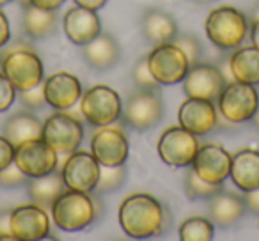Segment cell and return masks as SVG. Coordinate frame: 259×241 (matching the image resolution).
<instances>
[{"label":"cell","instance_id":"cell-1","mask_svg":"<svg viewBox=\"0 0 259 241\" xmlns=\"http://www.w3.org/2000/svg\"><path fill=\"white\" fill-rule=\"evenodd\" d=\"M119 225L126 236L146 239L163 234L169 225V209L149 194H132L119 206Z\"/></svg>","mask_w":259,"mask_h":241},{"label":"cell","instance_id":"cell-2","mask_svg":"<svg viewBox=\"0 0 259 241\" xmlns=\"http://www.w3.org/2000/svg\"><path fill=\"white\" fill-rule=\"evenodd\" d=\"M204 30L220 50H236L248 37V18L233 6H220L208 15Z\"/></svg>","mask_w":259,"mask_h":241},{"label":"cell","instance_id":"cell-3","mask_svg":"<svg viewBox=\"0 0 259 241\" xmlns=\"http://www.w3.org/2000/svg\"><path fill=\"white\" fill-rule=\"evenodd\" d=\"M54 223L64 232H78L89 227L98 215L96 201L87 191L66 188L50 208Z\"/></svg>","mask_w":259,"mask_h":241},{"label":"cell","instance_id":"cell-4","mask_svg":"<svg viewBox=\"0 0 259 241\" xmlns=\"http://www.w3.org/2000/svg\"><path fill=\"white\" fill-rule=\"evenodd\" d=\"M2 73L18 92L45 82L43 61L29 44L23 43H15L2 55Z\"/></svg>","mask_w":259,"mask_h":241},{"label":"cell","instance_id":"cell-5","mask_svg":"<svg viewBox=\"0 0 259 241\" xmlns=\"http://www.w3.org/2000/svg\"><path fill=\"white\" fill-rule=\"evenodd\" d=\"M219 114L233 124L247 123L259 108V92L252 83L233 80L227 82L217 98Z\"/></svg>","mask_w":259,"mask_h":241},{"label":"cell","instance_id":"cell-6","mask_svg":"<svg viewBox=\"0 0 259 241\" xmlns=\"http://www.w3.org/2000/svg\"><path fill=\"white\" fill-rule=\"evenodd\" d=\"M121 117L126 126L137 131H146L155 128L163 119V100L160 90L139 89L130 94L122 105Z\"/></svg>","mask_w":259,"mask_h":241},{"label":"cell","instance_id":"cell-7","mask_svg":"<svg viewBox=\"0 0 259 241\" xmlns=\"http://www.w3.org/2000/svg\"><path fill=\"white\" fill-rule=\"evenodd\" d=\"M80 112L82 117L93 126H110L121 117L122 103L119 94L112 87L94 85L82 92Z\"/></svg>","mask_w":259,"mask_h":241},{"label":"cell","instance_id":"cell-8","mask_svg":"<svg viewBox=\"0 0 259 241\" xmlns=\"http://www.w3.org/2000/svg\"><path fill=\"white\" fill-rule=\"evenodd\" d=\"M148 64L160 85H174L183 82L190 69L188 57L174 41L155 44L151 54L148 55Z\"/></svg>","mask_w":259,"mask_h":241},{"label":"cell","instance_id":"cell-9","mask_svg":"<svg viewBox=\"0 0 259 241\" xmlns=\"http://www.w3.org/2000/svg\"><path fill=\"white\" fill-rule=\"evenodd\" d=\"M199 149L197 135L187 128L170 126L160 135L156 151L165 165L170 167H190Z\"/></svg>","mask_w":259,"mask_h":241},{"label":"cell","instance_id":"cell-10","mask_svg":"<svg viewBox=\"0 0 259 241\" xmlns=\"http://www.w3.org/2000/svg\"><path fill=\"white\" fill-rule=\"evenodd\" d=\"M41 137L59 153L69 155L76 151L83 140V124L69 112L57 110L45 121Z\"/></svg>","mask_w":259,"mask_h":241},{"label":"cell","instance_id":"cell-11","mask_svg":"<svg viewBox=\"0 0 259 241\" xmlns=\"http://www.w3.org/2000/svg\"><path fill=\"white\" fill-rule=\"evenodd\" d=\"M59 153L41 138L27 140L15 149V163L27 177H41L57 170Z\"/></svg>","mask_w":259,"mask_h":241},{"label":"cell","instance_id":"cell-12","mask_svg":"<svg viewBox=\"0 0 259 241\" xmlns=\"http://www.w3.org/2000/svg\"><path fill=\"white\" fill-rule=\"evenodd\" d=\"M100 162L87 151H73L68 155L64 165H62L61 176L64 179L66 188L93 194L96 190L98 179H100Z\"/></svg>","mask_w":259,"mask_h":241},{"label":"cell","instance_id":"cell-13","mask_svg":"<svg viewBox=\"0 0 259 241\" xmlns=\"http://www.w3.org/2000/svg\"><path fill=\"white\" fill-rule=\"evenodd\" d=\"M91 153L100 165H124L130 156V142L122 130L115 126H101L91 137Z\"/></svg>","mask_w":259,"mask_h":241},{"label":"cell","instance_id":"cell-14","mask_svg":"<svg viewBox=\"0 0 259 241\" xmlns=\"http://www.w3.org/2000/svg\"><path fill=\"white\" fill-rule=\"evenodd\" d=\"M11 232L20 241L43 239L50 232V216L39 204H22L9 213Z\"/></svg>","mask_w":259,"mask_h":241},{"label":"cell","instance_id":"cell-15","mask_svg":"<svg viewBox=\"0 0 259 241\" xmlns=\"http://www.w3.org/2000/svg\"><path fill=\"white\" fill-rule=\"evenodd\" d=\"M226 83L227 78L219 66L197 62L188 69L187 76L183 80V90L188 98L217 101Z\"/></svg>","mask_w":259,"mask_h":241},{"label":"cell","instance_id":"cell-16","mask_svg":"<svg viewBox=\"0 0 259 241\" xmlns=\"http://www.w3.org/2000/svg\"><path fill=\"white\" fill-rule=\"evenodd\" d=\"M178 119L181 126L188 131L197 137H204L219 128V108L209 100L187 98L178 110Z\"/></svg>","mask_w":259,"mask_h":241},{"label":"cell","instance_id":"cell-17","mask_svg":"<svg viewBox=\"0 0 259 241\" xmlns=\"http://www.w3.org/2000/svg\"><path fill=\"white\" fill-rule=\"evenodd\" d=\"M233 155L219 144L199 146L197 155L192 162V169L208 183L222 184L229 177Z\"/></svg>","mask_w":259,"mask_h":241},{"label":"cell","instance_id":"cell-18","mask_svg":"<svg viewBox=\"0 0 259 241\" xmlns=\"http://www.w3.org/2000/svg\"><path fill=\"white\" fill-rule=\"evenodd\" d=\"M47 105H50L55 110H69L82 98V83L78 76L68 71H57L54 75L47 76L43 82Z\"/></svg>","mask_w":259,"mask_h":241},{"label":"cell","instance_id":"cell-19","mask_svg":"<svg viewBox=\"0 0 259 241\" xmlns=\"http://www.w3.org/2000/svg\"><path fill=\"white\" fill-rule=\"evenodd\" d=\"M62 30L73 44L83 46L101 32V20L93 9L75 6L62 18Z\"/></svg>","mask_w":259,"mask_h":241},{"label":"cell","instance_id":"cell-20","mask_svg":"<svg viewBox=\"0 0 259 241\" xmlns=\"http://www.w3.org/2000/svg\"><path fill=\"white\" fill-rule=\"evenodd\" d=\"M209 216L211 222L217 227H231L243 218L247 213V206H245V199L241 195H236L233 191H224L220 190L209 199Z\"/></svg>","mask_w":259,"mask_h":241},{"label":"cell","instance_id":"cell-21","mask_svg":"<svg viewBox=\"0 0 259 241\" xmlns=\"http://www.w3.org/2000/svg\"><path fill=\"white\" fill-rule=\"evenodd\" d=\"M82 54L91 68L98 69V71H105V69L114 68L119 62L121 48H119V43L110 34L100 32L93 41L83 44Z\"/></svg>","mask_w":259,"mask_h":241},{"label":"cell","instance_id":"cell-22","mask_svg":"<svg viewBox=\"0 0 259 241\" xmlns=\"http://www.w3.org/2000/svg\"><path fill=\"white\" fill-rule=\"evenodd\" d=\"M229 177L241 191L259 188V151L245 148L233 156Z\"/></svg>","mask_w":259,"mask_h":241},{"label":"cell","instance_id":"cell-23","mask_svg":"<svg viewBox=\"0 0 259 241\" xmlns=\"http://www.w3.org/2000/svg\"><path fill=\"white\" fill-rule=\"evenodd\" d=\"M4 135L15 148L27 140L41 138L43 135V123L32 114V112H16L6 121Z\"/></svg>","mask_w":259,"mask_h":241},{"label":"cell","instance_id":"cell-24","mask_svg":"<svg viewBox=\"0 0 259 241\" xmlns=\"http://www.w3.org/2000/svg\"><path fill=\"white\" fill-rule=\"evenodd\" d=\"M142 34L144 37L153 44L170 43L178 36V25L176 20L165 11L160 9H149L142 16Z\"/></svg>","mask_w":259,"mask_h":241},{"label":"cell","instance_id":"cell-25","mask_svg":"<svg viewBox=\"0 0 259 241\" xmlns=\"http://www.w3.org/2000/svg\"><path fill=\"white\" fill-rule=\"evenodd\" d=\"M231 76L243 83H259V48L254 44L250 46H238L229 57Z\"/></svg>","mask_w":259,"mask_h":241},{"label":"cell","instance_id":"cell-26","mask_svg":"<svg viewBox=\"0 0 259 241\" xmlns=\"http://www.w3.org/2000/svg\"><path fill=\"white\" fill-rule=\"evenodd\" d=\"M64 190V179L57 170L41 177H29V181H27V191H29L30 201L45 209H50Z\"/></svg>","mask_w":259,"mask_h":241},{"label":"cell","instance_id":"cell-27","mask_svg":"<svg viewBox=\"0 0 259 241\" xmlns=\"http://www.w3.org/2000/svg\"><path fill=\"white\" fill-rule=\"evenodd\" d=\"M23 32L30 39H45L50 37L59 27V15L57 11H47L36 6H27L23 8Z\"/></svg>","mask_w":259,"mask_h":241},{"label":"cell","instance_id":"cell-28","mask_svg":"<svg viewBox=\"0 0 259 241\" xmlns=\"http://www.w3.org/2000/svg\"><path fill=\"white\" fill-rule=\"evenodd\" d=\"M181 241H211L215 237V223L204 216H190L180 225Z\"/></svg>","mask_w":259,"mask_h":241},{"label":"cell","instance_id":"cell-29","mask_svg":"<svg viewBox=\"0 0 259 241\" xmlns=\"http://www.w3.org/2000/svg\"><path fill=\"white\" fill-rule=\"evenodd\" d=\"M220 190H224L222 184L208 183L201 176H197L194 169L187 170L185 176V194L192 201H199V199H211L215 194H219Z\"/></svg>","mask_w":259,"mask_h":241},{"label":"cell","instance_id":"cell-30","mask_svg":"<svg viewBox=\"0 0 259 241\" xmlns=\"http://www.w3.org/2000/svg\"><path fill=\"white\" fill-rule=\"evenodd\" d=\"M126 174L128 169L124 165H117V167H107L101 165L100 169V179H98L96 190L98 194H108V191H114L117 188L122 186V183L126 181Z\"/></svg>","mask_w":259,"mask_h":241},{"label":"cell","instance_id":"cell-31","mask_svg":"<svg viewBox=\"0 0 259 241\" xmlns=\"http://www.w3.org/2000/svg\"><path fill=\"white\" fill-rule=\"evenodd\" d=\"M132 78H134L135 85L139 89H151V90H160V83L158 80L153 76L151 69H149L148 64V55L146 57H141L137 62L134 64V69H132Z\"/></svg>","mask_w":259,"mask_h":241},{"label":"cell","instance_id":"cell-32","mask_svg":"<svg viewBox=\"0 0 259 241\" xmlns=\"http://www.w3.org/2000/svg\"><path fill=\"white\" fill-rule=\"evenodd\" d=\"M174 43L185 52V55L188 57L190 66L201 62V55H202V44L199 43L197 37H194L192 34H183V36H176L174 37Z\"/></svg>","mask_w":259,"mask_h":241},{"label":"cell","instance_id":"cell-33","mask_svg":"<svg viewBox=\"0 0 259 241\" xmlns=\"http://www.w3.org/2000/svg\"><path fill=\"white\" fill-rule=\"evenodd\" d=\"M18 96H20V101H22L27 108H30V110H37V108H43L45 105H47V96H45L43 83L32 87V89L20 90Z\"/></svg>","mask_w":259,"mask_h":241},{"label":"cell","instance_id":"cell-34","mask_svg":"<svg viewBox=\"0 0 259 241\" xmlns=\"http://www.w3.org/2000/svg\"><path fill=\"white\" fill-rule=\"evenodd\" d=\"M27 181H29V177L16 167L15 162H13L9 167L0 170V186L16 188V186H22V184H27Z\"/></svg>","mask_w":259,"mask_h":241},{"label":"cell","instance_id":"cell-35","mask_svg":"<svg viewBox=\"0 0 259 241\" xmlns=\"http://www.w3.org/2000/svg\"><path fill=\"white\" fill-rule=\"evenodd\" d=\"M16 92L18 90L15 89L9 78L0 71V112H6L11 108V105L15 103L16 100Z\"/></svg>","mask_w":259,"mask_h":241},{"label":"cell","instance_id":"cell-36","mask_svg":"<svg viewBox=\"0 0 259 241\" xmlns=\"http://www.w3.org/2000/svg\"><path fill=\"white\" fill-rule=\"evenodd\" d=\"M15 146L4 137L0 135V170L9 167L13 162H15Z\"/></svg>","mask_w":259,"mask_h":241},{"label":"cell","instance_id":"cell-37","mask_svg":"<svg viewBox=\"0 0 259 241\" xmlns=\"http://www.w3.org/2000/svg\"><path fill=\"white\" fill-rule=\"evenodd\" d=\"M9 41H11V25L6 13L0 8V48H4Z\"/></svg>","mask_w":259,"mask_h":241},{"label":"cell","instance_id":"cell-38","mask_svg":"<svg viewBox=\"0 0 259 241\" xmlns=\"http://www.w3.org/2000/svg\"><path fill=\"white\" fill-rule=\"evenodd\" d=\"M243 199H245V206H247L248 211L259 215V188L250 190V191H245Z\"/></svg>","mask_w":259,"mask_h":241},{"label":"cell","instance_id":"cell-39","mask_svg":"<svg viewBox=\"0 0 259 241\" xmlns=\"http://www.w3.org/2000/svg\"><path fill=\"white\" fill-rule=\"evenodd\" d=\"M4 239H16L15 234L11 232V225H9V213L0 215V241Z\"/></svg>","mask_w":259,"mask_h":241},{"label":"cell","instance_id":"cell-40","mask_svg":"<svg viewBox=\"0 0 259 241\" xmlns=\"http://www.w3.org/2000/svg\"><path fill=\"white\" fill-rule=\"evenodd\" d=\"M66 0H30V4L36 6L39 9H47V11H57Z\"/></svg>","mask_w":259,"mask_h":241},{"label":"cell","instance_id":"cell-41","mask_svg":"<svg viewBox=\"0 0 259 241\" xmlns=\"http://www.w3.org/2000/svg\"><path fill=\"white\" fill-rule=\"evenodd\" d=\"M76 6L80 8H85V9H93V11H98V9L105 8L107 4V0H73Z\"/></svg>","mask_w":259,"mask_h":241},{"label":"cell","instance_id":"cell-42","mask_svg":"<svg viewBox=\"0 0 259 241\" xmlns=\"http://www.w3.org/2000/svg\"><path fill=\"white\" fill-rule=\"evenodd\" d=\"M248 36H250V41L255 48H259V20L255 22H250V27H248Z\"/></svg>","mask_w":259,"mask_h":241},{"label":"cell","instance_id":"cell-43","mask_svg":"<svg viewBox=\"0 0 259 241\" xmlns=\"http://www.w3.org/2000/svg\"><path fill=\"white\" fill-rule=\"evenodd\" d=\"M255 20H259V2L254 6V9L250 11V22H255Z\"/></svg>","mask_w":259,"mask_h":241},{"label":"cell","instance_id":"cell-44","mask_svg":"<svg viewBox=\"0 0 259 241\" xmlns=\"http://www.w3.org/2000/svg\"><path fill=\"white\" fill-rule=\"evenodd\" d=\"M250 121H252V124H254V126L259 130V108H257V112H255V114H254V117H252Z\"/></svg>","mask_w":259,"mask_h":241},{"label":"cell","instance_id":"cell-45","mask_svg":"<svg viewBox=\"0 0 259 241\" xmlns=\"http://www.w3.org/2000/svg\"><path fill=\"white\" fill-rule=\"evenodd\" d=\"M194 2H197V4H211L215 0H194Z\"/></svg>","mask_w":259,"mask_h":241},{"label":"cell","instance_id":"cell-46","mask_svg":"<svg viewBox=\"0 0 259 241\" xmlns=\"http://www.w3.org/2000/svg\"><path fill=\"white\" fill-rule=\"evenodd\" d=\"M20 6H23V8H27V6H30V0H18Z\"/></svg>","mask_w":259,"mask_h":241},{"label":"cell","instance_id":"cell-47","mask_svg":"<svg viewBox=\"0 0 259 241\" xmlns=\"http://www.w3.org/2000/svg\"><path fill=\"white\" fill-rule=\"evenodd\" d=\"M9 2H13V0H0V8H4V6H8Z\"/></svg>","mask_w":259,"mask_h":241},{"label":"cell","instance_id":"cell-48","mask_svg":"<svg viewBox=\"0 0 259 241\" xmlns=\"http://www.w3.org/2000/svg\"><path fill=\"white\" fill-rule=\"evenodd\" d=\"M0 71H2V55H0Z\"/></svg>","mask_w":259,"mask_h":241}]
</instances>
